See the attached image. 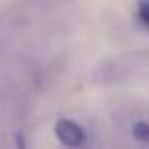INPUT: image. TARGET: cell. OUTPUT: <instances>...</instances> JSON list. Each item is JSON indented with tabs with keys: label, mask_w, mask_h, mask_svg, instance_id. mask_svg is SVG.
Segmentation results:
<instances>
[{
	"label": "cell",
	"mask_w": 149,
	"mask_h": 149,
	"mask_svg": "<svg viewBox=\"0 0 149 149\" xmlns=\"http://www.w3.org/2000/svg\"><path fill=\"white\" fill-rule=\"evenodd\" d=\"M92 80L98 86H120L149 80V49H133L102 59L96 65Z\"/></svg>",
	"instance_id": "obj_1"
},
{
	"label": "cell",
	"mask_w": 149,
	"mask_h": 149,
	"mask_svg": "<svg viewBox=\"0 0 149 149\" xmlns=\"http://www.w3.org/2000/svg\"><path fill=\"white\" fill-rule=\"evenodd\" d=\"M55 135L61 145L68 149H84L88 145V133L84 127L72 118H59L55 123Z\"/></svg>",
	"instance_id": "obj_2"
}]
</instances>
